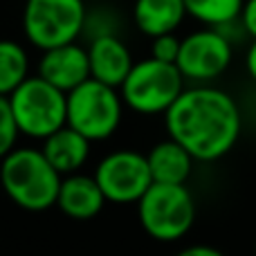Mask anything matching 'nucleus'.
<instances>
[{
    "label": "nucleus",
    "instance_id": "nucleus-1",
    "mask_svg": "<svg viewBox=\"0 0 256 256\" xmlns=\"http://www.w3.org/2000/svg\"><path fill=\"white\" fill-rule=\"evenodd\" d=\"M168 137L180 142L196 162H216L236 146L243 115L230 92L209 84L184 88L164 112Z\"/></svg>",
    "mask_w": 256,
    "mask_h": 256
},
{
    "label": "nucleus",
    "instance_id": "nucleus-2",
    "mask_svg": "<svg viewBox=\"0 0 256 256\" xmlns=\"http://www.w3.org/2000/svg\"><path fill=\"white\" fill-rule=\"evenodd\" d=\"M61 180L63 176L34 146H16L0 160V186L25 212L38 214L56 207Z\"/></svg>",
    "mask_w": 256,
    "mask_h": 256
},
{
    "label": "nucleus",
    "instance_id": "nucleus-3",
    "mask_svg": "<svg viewBox=\"0 0 256 256\" xmlns=\"http://www.w3.org/2000/svg\"><path fill=\"white\" fill-rule=\"evenodd\" d=\"M140 225L153 240L176 243L184 238L196 222V200L186 184L153 182L137 200Z\"/></svg>",
    "mask_w": 256,
    "mask_h": 256
},
{
    "label": "nucleus",
    "instance_id": "nucleus-4",
    "mask_svg": "<svg viewBox=\"0 0 256 256\" xmlns=\"http://www.w3.org/2000/svg\"><path fill=\"white\" fill-rule=\"evenodd\" d=\"M124 120V99L120 88L92 79L68 92V126L86 140L106 142L117 132Z\"/></svg>",
    "mask_w": 256,
    "mask_h": 256
},
{
    "label": "nucleus",
    "instance_id": "nucleus-5",
    "mask_svg": "<svg viewBox=\"0 0 256 256\" xmlns=\"http://www.w3.org/2000/svg\"><path fill=\"white\" fill-rule=\"evenodd\" d=\"M186 79L176 63H164L148 56L135 61L120 86L124 106L137 115H164L186 88Z\"/></svg>",
    "mask_w": 256,
    "mask_h": 256
},
{
    "label": "nucleus",
    "instance_id": "nucleus-6",
    "mask_svg": "<svg viewBox=\"0 0 256 256\" xmlns=\"http://www.w3.org/2000/svg\"><path fill=\"white\" fill-rule=\"evenodd\" d=\"M20 135L43 142L68 122V94L38 74H30L9 94Z\"/></svg>",
    "mask_w": 256,
    "mask_h": 256
},
{
    "label": "nucleus",
    "instance_id": "nucleus-7",
    "mask_svg": "<svg viewBox=\"0 0 256 256\" xmlns=\"http://www.w3.org/2000/svg\"><path fill=\"white\" fill-rule=\"evenodd\" d=\"M86 16L88 9L84 0H25L22 32L30 45L45 52L79 40Z\"/></svg>",
    "mask_w": 256,
    "mask_h": 256
},
{
    "label": "nucleus",
    "instance_id": "nucleus-8",
    "mask_svg": "<svg viewBox=\"0 0 256 256\" xmlns=\"http://www.w3.org/2000/svg\"><path fill=\"white\" fill-rule=\"evenodd\" d=\"M92 176L106 200L115 204H137V200L153 184L146 153L132 148L110 150L104 155Z\"/></svg>",
    "mask_w": 256,
    "mask_h": 256
},
{
    "label": "nucleus",
    "instance_id": "nucleus-9",
    "mask_svg": "<svg viewBox=\"0 0 256 256\" xmlns=\"http://www.w3.org/2000/svg\"><path fill=\"white\" fill-rule=\"evenodd\" d=\"M232 58L234 48L230 36L216 27H204L182 38L176 66L191 84H209L230 70Z\"/></svg>",
    "mask_w": 256,
    "mask_h": 256
},
{
    "label": "nucleus",
    "instance_id": "nucleus-10",
    "mask_svg": "<svg viewBox=\"0 0 256 256\" xmlns=\"http://www.w3.org/2000/svg\"><path fill=\"white\" fill-rule=\"evenodd\" d=\"M38 76H43L48 84L54 88L70 92L76 86L90 79V58H88V48L74 43H66L58 48L45 50L40 54L38 61Z\"/></svg>",
    "mask_w": 256,
    "mask_h": 256
},
{
    "label": "nucleus",
    "instance_id": "nucleus-11",
    "mask_svg": "<svg viewBox=\"0 0 256 256\" xmlns=\"http://www.w3.org/2000/svg\"><path fill=\"white\" fill-rule=\"evenodd\" d=\"M90 58V76L112 88H120L124 84L132 68V54L128 45L117 34H102L90 38L88 43Z\"/></svg>",
    "mask_w": 256,
    "mask_h": 256
},
{
    "label": "nucleus",
    "instance_id": "nucleus-12",
    "mask_svg": "<svg viewBox=\"0 0 256 256\" xmlns=\"http://www.w3.org/2000/svg\"><path fill=\"white\" fill-rule=\"evenodd\" d=\"M106 196H104L99 182L94 176L86 173H70L63 176L61 186L56 196V207L72 220H90L99 216L102 209L106 207Z\"/></svg>",
    "mask_w": 256,
    "mask_h": 256
},
{
    "label": "nucleus",
    "instance_id": "nucleus-13",
    "mask_svg": "<svg viewBox=\"0 0 256 256\" xmlns=\"http://www.w3.org/2000/svg\"><path fill=\"white\" fill-rule=\"evenodd\" d=\"M40 150L61 176H70V173H79L88 164L92 142L66 124L50 137H45Z\"/></svg>",
    "mask_w": 256,
    "mask_h": 256
},
{
    "label": "nucleus",
    "instance_id": "nucleus-14",
    "mask_svg": "<svg viewBox=\"0 0 256 256\" xmlns=\"http://www.w3.org/2000/svg\"><path fill=\"white\" fill-rule=\"evenodd\" d=\"M146 160H148L153 182H164V184H186L196 162L194 155L173 137L158 142L146 153Z\"/></svg>",
    "mask_w": 256,
    "mask_h": 256
},
{
    "label": "nucleus",
    "instance_id": "nucleus-15",
    "mask_svg": "<svg viewBox=\"0 0 256 256\" xmlns=\"http://www.w3.org/2000/svg\"><path fill=\"white\" fill-rule=\"evenodd\" d=\"M184 18V0H135L132 4L135 27L148 38L176 32Z\"/></svg>",
    "mask_w": 256,
    "mask_h": 256
},
{
    "label": "nucleus",
    "instance_id": "nucleus-16",
    "mask_svg": "<svg viewBox=\"0 0 256 256\" xmlns=\"http://www.w3.org/2000/svg\"><path fill=\"white\" fill-rule=\"evenodd\" d=\"M30 76V54L18 40L0 38V94L9 97Z\"/></svg>",
    "mask_w": 256,
    "mask_h": 256
},
{
    "label": "nucleus",
    "instance_id": "nucleus-17",
    "mask_svg": "<svg viewBox=\"0 0 256 256\" xmlns=\"http://www.w3.org/2000/svg\"><path fill=\"white\" fill-rule=\"evenodd\" d=\"M245 0H184L186 16L196 18L204 27L225 30L238 22Z\"/></svg>",
    "mask_w": 256,
    "mask_h": 256
},
{
    "label": "nucleus",
    "instance_id": "nucleus-18",
    "mask_svg": "<svg viewBox=\"0 0 256 256\" xmlns=\"http://www.w3.org/2000/svg\"><path fill=\"white\" fill-rule=\"evenodd\" d=\"M18 137H20V130H18V124L14 120L12 106H9V97L0 94V160L14 150L18 146Z\"/></svg>",
    "mask_w": 256,
    "mask_h": 256
},
{
    "label": "nucleus",
    "instance_id": "nucleus-19",
    "mask_svg": "<svg viewBox=\"0 0 256 256\" xmlns=\"http://www.w3.org/2000/svg\"><path fill=\"white\" fill-rule=\"evenodd\" d=\"M180 43H182V38H178L176 32L153 36L150 38V56L164 63H176L178 54H180Z\"/></svg>",
    "mask_w": 256,
    "mask_h": 256
},
{
    "label": "nucleus",
    "instance_id": "nucleus-20",
    "mask_svg": "<svg viewBox=\"0 0 256 256\" xmlns=\"http://www.w3.org/2000/svg\"><path fill=\"white\" fill-rule=\"evenodd\" d=\"M238 22H240L245 34H250L252 38H256V0H245L243 2Z\"/></svg>",
    "mask_w": 256,
    "mask_h": 256
},
{
    "label": "nucleus",
    "instance_id": "nucleus-21",
    "mask_svg": "<svg viewBox=\"0 0 256 256\" xmlns=\"http://www.w3.org/2000/svg\"><path fill=\"white\" fill-rule=\"evenodd\" d=\"M176 256H227V254H222L218 248H214V245H202V243H198V245H189V248H184V250H180Z\"/></svg>",
    "mask_w": 256,
    "mask_h": 256
},
{
    "label": "nucleus",
    "instance_id": "nucleus-22",
    "mask_svg": "<svg viewBox=\"0 0 256 256\" xmlns=\"http://www.w3.org/2000/svg\"><path fill=\"white\" fill-rule=\"evenodd\" d=\"M245 68H248V74L256 84V38H252V45H250L248 54H245Z\"/></svg>",
    "mask_w": 256,
    "mask_h": 256
}]
</instances>
